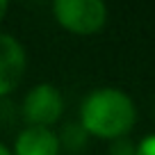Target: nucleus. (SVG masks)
I'll use <instances>...</instances> for the list:
<instances>
[{
  "label": "nucleus",
  "instance_id": "39448f33",
  "mask_svg": "<svg viewBox=\"0 0 155 155\" xmlns=\"http://www.w3.org/2000/svg\"><path fill=\"white\" fill-rule=\"evenodd\" d=\"M59 137L50 128L28 126L18 132L12 155H59Z\"/></svg>",
  "mask_w": 155,
  "mask_h": 155
},
{
  "label": "nucleus",
  "instance_id": "20e7f679",
  "mask_svg": "<svg viewBox=\"0 0 155 155\" xmlns=\"http://www.w3.org/2000/svg\"><path fill=\"white\" fill-rule=\"evenodd\" d=\"M28 57L16 37L0 32V96H7L23 80Z\"/></svg>",
  "mask_w": 155,
  "mask_h": 155
},
{
  "label": "nucleus",
  "instance_id": "423d86ee",
  "mask_svg": "<svg viewBox=\"0 0 155 155\" xmlns=\"http://www.w3.org/2000/svg\"><path fill=\"white\" fill-rule=\"evenodd\" d=\"M84 141H87V132L82 130L80 123H71V126H66L64 132H62V137H59V146H66V148H71V150L82 148Z\"/></svg>",
  "mask_w": 155,
  "mask_h": 155
},
{
  "label": "nucleus",
  "instance_id": "7ed1b4c3",
  "mask_svg": "<svg viewBox=\"0 0 155 155\" xmlns=\"http://www.w3.org/2000/svg\"><path fill=\"white\" fill-rule=\"evenodd\" d=\"M64 112V96L55 84L41 82L23 98V119L28 126L48 128L59 121Z\"/></svg>",
  "mask_w": 155,
  "mask_h": 155
},
{
  "label": "nucleus",
  "instance_id": "6e6552de",
  "mask_svg": "<svg viewBox=\"0 0 155 155\" xmlns=\"http://www.w3.org/2000/svg\"><path fill=\"white\" fill-rule=\"evenodd\" d=\"M135 155H155V135H148L135 146Z\"/></svg>",
  "mask_w": 155,
  "mask_h": 155
},
{
  "label": "nucleus",
  "instance_id": "f257e3e1",
  "mask_svg": "<svg viewBox=\"0 0 155 155\" xmlns=\"http://www.w3.org/2000/svg\"><path fill=\"white\" fill-rule=\"evenodd\" d=\"M137 110L126 91L114 87L94 89L80 107V126L87 135L101 139H121L132 130Z\"/></svg>",
  "mask_w": 155,
  "mask_h": 155
},
{
  "label": "nucleus",
  "instance_id": "1a4fd4ad",
  "mask_svg": "<svg viewBox=\"0 0 155 155\" xmlns=\"http://www.w3.org/2000/svg\"><path fill=\"white\" fill-rule=\"evenodd\" d=\"M7 9H9V2H5V0H0V21L5 18V14H7Z\"/></svg>",
  "mask_w": 155,
  "mask_h": 155
},
{
  "label": "nucleus",
  "instance_id": "f03ea898",
  "mask_svg": "<svg viewBox=\"0 0 155 155\" xmlns=\"http://www.w3.org/2000/svg\"><path fill=\"white\" fill-rule=\"evenodd\" d=\"M53 14L73 34H94L107 23V7L101 0H55Z\"/></svg>",
  "mask_w": 155,
  "mask_h": 155
},
{
  "label": "nucleus",
  "instance_id": "9d476101",
  "mask_svg": "<svg viewBox=\"0 0 155 155\" xmlns=\"http://www.w3.org/2000/svg\"><path fill=\"white\" fill-rule=\"evenodd\" d=\"M0 155H12V150H9V148H7V146H5V144H0Z\"/></svg>",
  "mask_w": 155,
  "mask_h": 155
},
{
  "label": "nucleus",
  "instance_id": "0eeeda50",
  "mask_svg": "<svg viewBox=\"0 0 155 155\" xmlns=\"http://www.w3.org/2000/svg\"><path fill=\"white\" fill-rule=\"evenodd\" d=\"M110 155H135V144H132L128 137H121V139H114L110 148Z\"/></svg>",
  "mask_w": 155,
  "mask_h": 155
}]
</instances>
